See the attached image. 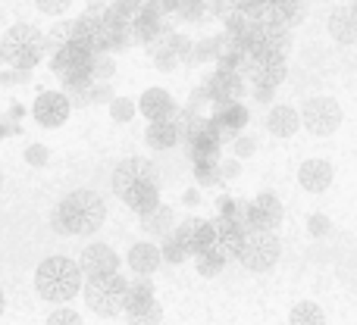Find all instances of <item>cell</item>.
Here are the masks:
<instances>
[{
    "label": "cell",
    "instance_id": "cell-1",
    "mask_svg": "<svg viewBox=\"0 0 357 325\" xmlns=\"http://www.w3.org/2000/svg\"><path fill=\"white\" fill-rule=\"evenodd\" d=\"M107 219V203L98 191L79 188L73 194H66L54 209V228L60 235H94Z\"/></svg>",
    "mask_w": 357,
    "mask_h": 325
},
{
    "label": "cell",
    "instance_id": "cell-2",
    "mask_svg": "<svg viewBox=\"0 0 357 325\" xmlns=\"http://www.w3.org/2000/svg\"><path fill=\"white\" fill-rule=\"evenodd\" d=\"M85 272L69 257H47L35 269V291L50 303H69L79 291H85Z\"/></svg>",
    "mask_w": 357,
    "mask_h": 325
},
{
    "label": "cell",
    "instance_id": "cell-3",
    "mask_svg": "<svg viewBox=\"0 0 357 325\" xmlns=\"http://www.w3.org/2000/svg\"><path fill=\"white\" fill-rule=\"evenodd\" d=\"M0 56L10 69H19V72H31L38 63L47 56V35L35 29L29 22H16L3 31L0 38Z\"/></svg>",
    "mask_w": 357,
    "mask_h": 325
},
{
    "label": "cell",
    "instance_id": "cell-4",
    "mask_svg": "<svg viewBox=\"0 0 357 325\" xmlns=\"http://www.w3.org/2000/svg\"><path fill=\"white\" fill-rule=\"evenodd\" d=\"M129 285L126 282L123 272H116V276H100V278H88L85 282V303L91 313L104 316V319H110V316H119L126 313V301H129Z\"/></svg>",
    "mask_w": 357,
    "mask_h": 325
},
{
    "label": "cell",
    "instance_id": "cell-5",
    "mask_svg": "<svg viewBox=\"0 0 357 325\" xmlns=\"http://www.w3.org/2000/svg\"><path fill=\"white\" fill-rule=\"evenodd\" d=\"M301 122H304V129H307L310 135H317V138L333 135V132L342 125L339 100L326 97V94H320V97H307L301 104Z\"/></svg>",
    "mask_w": 357,
    "mask_h": 325
},
{
    "label": "cell",
    "instance_id": "cell-6",
    "mask_svg": "<svg viewBox=\"0 0 357 325\" xmlns=\"http://www.w3.org/2000/svg\"><path fill=\"white\" fill-rule=\"evenodd\" d=\"M279 253H282V244H279L276 232H251L238 253V263L248 272H266L276 266Z\"/></svg>",
    "mask_w": 357,
    "mask_h": 325
},
{
    "label": "cell",
    "instance_id": "cell-7",
    "mask_svg": "<svg viewBox=\"0 0 357 325\" xmlns=\"http://www.w3.org/2000/svg\"><path fill=\"white\" fill-rule=\"evenodd\" d=\"M148 182H157L160 184V175H157V166L144 157H126L123 163H116L113 169V178H110V188L119 200H126L129 191H135L138 184H148Z\"/></svg>",
    "mask_w": 357,
    "mask_h": 325
},
{
    "label": "cell",
    "instance_id": "cell-8",
    "mask_svg": "<svg viewBox=\"0 0 357 325\" xmlns=\"http://www.w3.org/2000/svg\"><path fill=\"white\" fill-rule=\"evenodd\" d=\"M285 216V207L273 191H260L254 200H248V232H276Z\"/></svg>",
    "mask_w": 357,
    "mask_h": 325
},
{
    "label": "cell",
    "instance_id": "cell-9",
    "mask_svg": "<svg viewBox=\"0 0 357 325\" xmlns=\"http://www.w3.org/2000/svg\"><path fill=\"white\" fill-rule=\"evenodd\" d=\"M178 241L185 244L188 257H201V253L213 251L216 247V222L213 219H197V216H188L185 222H178L176 228Z\"/></svg>",
    "mask_w": 357,
    "mask_h": 325
},
{
    "label": "cell",
    "instance_id": "cell-10",
    "mask_svg": "<svg viewBox=\"0 0 357 325\" xmlns=\"http://www.w3.org/2000/svg\"><path fill=\"white\" fill-rule=\"evenodd\" d=\"M69 110H73V100L66 91H41L31 106V116L41 129H60L69 119Z\"/></svg>",
    "mask_w": 357,
    "mask_h": 325
},
{
    "label": "cell",
    "instance_id": "cell-11",
    "mask_svg": "<svg viewBox=\"0 0 357 325\" xmlns=\"http://www.w3.org/2000/svg\"><path fill=\"white\" fill-rule=\"evenodd\" d=\"M210 97H213V106L220 104H241V97L248 94V79L241 72H210L204 79Z\"/></svg>",
    "mask_w": 357,
    "mask_h": 325
},
{
    "label": "cell",
    "instance_id": "cell-12",
    "mask_svg": "<svg viewBox=\"0 0 357 325\" xmlns=\"http://www.w3.org/2000/svg\"><path fill=\"white\" fill-rule=\"evenodd\" d=\"M119 253L110 244H88L79 257V266L85 278H100V276H116L119 272Z\"/></svg>",
    "mask_w": 357,
    "mask_h": 325
},
{
    "label": "cell",
    "instance_id": "cell-13",
    "mask_svg": "<svg viewBox=\"0 0 357 325\" xmlns=\"http://www.w3.org/2000/svg\"><path fill=\"white\" fill-rule=\"evenodd\" d=\"M182 106H176V100L169 97L167 88H148V91L138 97V113H142L148 122H169L178 116Z\"/></svg>",
    "mask_w": 357,
    "mask_h": 325
},
{
    "label": "cell",
    "instance_id": "cell-14",
    "mask_svg": "<svg viewBox=\"0 0 357 325\" xmlns=\"http://www.w3.org/2000/svg\"><path fill=\"white\" fill-rule=\"evenodd\" d=\"M210 119L220 125L222 144H235L241 138V132H245V125H248V119H251V116H248V106L245 104H220V106H213Z\"/></svg>",
    "mask_w": 357,
    "mask_h": 325
},
{
    "label": "cell",
    "instance_id": "cell-15",
    "mask_svg": "<svg viewBox=\"0 0 357 325\" xmlns=\"http://www.w3.org/2000/svg\"><path fill=\"white\" fill-rule=\"evenodd\" d=\"M213 222H216V251H220L226 260H238L241 247H245V241L251 232H248L241 222L222 219V216H216Z\"/></svg>",
    "mask_w": 357,
    "mask_h": 325
},
{
    "label": "cell",
    "instance_id": "cell-16",
    "mask_svg": "<svg viewBox=\"0 0 357 325\" xmlns=\"http://www.w3.org/2000/svg\"><path fill=\"white\" fill-rule=\"evenodd\" d=\"M285 75H289L285 63L260 60V56H251V63H248V69H245V79L251 81V88H270V91H276V88L282 85Z\"/></svg>",
    "mask_w": 357,
    "mask_h": 325
},
{
    "label": "cell",
    "instance_id": "cell-17",
    "mask_svg": "<svg viewBox=\"0 0 357 325\" xmlns=\"http://www.w3.org/2000/svg\"><path fill=\"white\" fill-rule=\"evenodd\" d=\"M163 263V251L160 244H151V241H138L129 251V269L135 272L138 278H151Z\"/></svg>",
    "mask_w": 357,
    "mask_h": 325
},
{
    "label": "cell",
    "instance_id": "cell-18",
    "mask_svg": "<svg viewBox=\"0 0 357 325\" xmlns=\"http://www.w3.org/2000/svg\"><path fill=\"white\" fill-rule=\"evenodd\" d=\"M333 163L326 160H304L301 169H298V182H301L304 191H310V194H323V191L333 184Z\"/></svg>",
    "mask_w": 357,
    "mask_h": 325
},
{
    "label": "cell",
    "instance_id": "cell-19",
    "mask_svg": "<svg viewBox=\"0 0 357 325\" xmlns=\"http://www.w3.org/2000/svg\"><path fill=\"white\" fill-rule=\"evenodd\" d=\"M301 113L289 104H276L270 113H266V132L273 138H291L298 129H301Z\"/></svg>",
    "mask_w": 357,
    "mask_h": 325
},
{
    "label": "cell",
    "instance_id": "cell-20",
    "mask_svg": "<svg viewBox=\"0 0 357 325\" xmlns=\"http://www.w3.org/2000/svg\"><path fill=\"white\" fill-rule=\"evenodd\" d=\"M167 19L160 16L157 10H151L148 3H144V10L135 16V22H132V31H135V41L138 44H144V47H151V44L157 41V38L167 31Z\"/></svg>",
    "mask_w": 357,
    "mask_h": 325
},
{
    "label": "cell",
    "instance_id": "cell-21",
    "mask_svg": "<svg viewBox=\"0 0 357 325\" xmlns=\"http://www.w3.org/2000/svg\"><path fill=\"white\" fill-rule=\"evenodd\" d=\"M329 35L339 44H357V10L354 3L348 6H335L329 13Z\"/></svg>",
    "mask_w": 357,
    "mask_h": 325
},
{
    "label": "cell",
    "instance_id": "cell-22",
    "mask_svg": "<svg viewBox=\"0 0 357 325\" xmlns=\"http://www.w3.org/2000/svg\"><path fill=\"white\" fill-rule=\"evenodd\" d=\"M126 207L132 209V213H138L144 219V216H151V213H157V209L163 207L160 203V184L157 182H148V184H138L135 191H129L126 194Z\"/></svg>",
    "mask_w": 357,
    "mask_h": 325
},
{
    "label": "cell",
    "instance_id": "cell-23",
    "mask_svg": "<svg viewBox=\"0 0 357 325\" xmlns=\"http://www.w3.org/2000/svg\"><path fill=\"white\" fill-rule=\"evenodd\" d=\"M144 141L157 150H169V148L185 144V135H182V129H178L176 119H169V122H151L148 132H144Z\"/></svg>",
    "mask_w": 357,
    "mask_h": 325
},
{
    "label": "cell",
    "instance_id": "cell-24",
    "mask_svg": "<svg viewBox=\"0 0 357 325\" xmlns=\"http://www.w3.org/2000/svg\"><path fill=\"white\" fill-rule=\"evenodd\" d=\"M138 225H142V232L144 235H151V238H169V235L176 232V213H173V207H167V203H163L160 209H157V213H151V216H144L142 222H138Z\"/></svg>",
    "mask_w": 357,
    "mask_h": 325
},
{
    "label": "cell",
    "instance_id": "cell-25",
    "mask_svg": "<svg viewBox=\"0 0 357 325\" xmlns=\"http://www.w3.org/2000/svg\"><path fill=\"white\" fill-rule=\"evenodd\" d=\"M154 285L148 278H138V282L129 285V301H126V316L129 313H142V310L154 307Z\"/></svg>",
    "mask_w": 357,
    "mask_h": 325
},
{
    "label": "cell",
    "instance_id": "cell-26",
    "mask_svg": "<svg viewBox=\"0 0 357 325\" xmlns=\"http://www.w3.org/2000/svg\"><path fill=\"white\" fill-rule=\"evenodd\" d=\"M216 60H220V38L210 35V38H201V41H195L191 60L185 63V66L197 69V66H207V63H213V66H216Z\"/></svg>",
    "mask_w": 357,
    "mask_h": 325
},
{
    "label": "cell",
    "instance_id": "cell-27",
    "mask_svg": "<svg viewBox=\"0 0 357 325\" xmlns=\"http://www.w3.org/2000/svg\"><path fill=\"white\" fill-rule=\"evenodd\" d=\"M289 325H326V313H323L320 303L301 301V303H295V307H291Z\"/></svg>",
    "mask_w": 357,
    "mask_h": 325
},
{
    "label": "cell",
    "instance_id": "cell-28",
    "mask_svg": "<svg viewBox=\"0 0 357 325\" xmlns=\"http://www.w3.org/2000/svg\"><path fill=\"white\" fill-rule=\"evenodd\" d=\"M73 41H75V22H54L47 31V54L54 56L56 50H63Z\"/></svg>",
    "mask_w": 357,
    "mask_h": 325
},
{
    "label": "cell",
    "instance_id": "cell-29",
    "mask_svg": "<svg viewBox=\"0 0 357 325\" xmlns=\"http://www.w3.org/2000/svg\"><path fill=\"white\" fill-rule=\"evenodd\" d=\"M207 16H210L207 0H182V3H178V13H176L178 22H188V25H201Z\"/></svg>",
    "mask_w": 357,
    "mask_h": 325
},
{
    "label": "cell",
    "instance_id": "cell-30",
    "mask_svg": "<svg viewBox=\"0 0 357 325\" xmlns=\"http://www.w3.org/2000/svg\"><path fill=\"white\" fill-rule=\"evenodd\" d=\"M226 263H229V260L222 257V253L216 251V247H213V251H207V253H201V257L195 260L197 272H201L204 278H213V276H220V272H222V266H226Z\"/></svg>",
    "mask_w": 357,
    "mask_h": 325
},
{
    "label": "cell",
    "instance_id": "cell-31",
    "mask_svg": "<svg viewBox=\"0 0 357 325\" xmlns=\"http://www.w3.org/2000/svg\"><path fill=\"white\" fill-rule=\"evenodd\" d=\"M160 251H163V263H169V266H178V263H185V260H188V251H185V244L178 241L176 232L169 235V238L160 241Z\"/></svg>",
    "mask_w": 357,
    "mask_h": 325
},
{
    "label": "cell",
    "instance_id": "cell-32",
    "mask_svg": "<svg viewBox=\"0 0 357 325\" xmlns=\"http://www.w3.org/2000/svg\"><path fill=\"white\" fill-rule=\"evenodd\" d=\"M138 113V104L132 97H116L110 104V119L113 122H119V125H126V122H132V116Z\"/></svg>",
    "mask_w": 357,
    "mask_h": 325
},
{
    "label": "cell",
    "instance_id": "cell-33",
    "mask_svg": "<svg viewBox=\"0 0 357 325\" xmlns=\"http://www.w3.org/2000/svg\"><path fill=\"white\" fill-rule=\"evenodd\" d=\"M195 182H197V188H213V184L226 182V178H222V163L220 166H195Z\"/></svg>",
    "mask_w": 357,
    "mask_h": 325
},
{
    "label": "cell",
    "instance_id": "cell-34",
    "mask_svg": "<svg viewBox=\"0 0 357 325\" xmlns=\"http://www.w3.org/2000/svg\"><path fill=\"white\" fill-rule=\"evenodd\" d=\"M160 322H163V307H160V303L142 310V313H129V316H126V325H160Z\"/></svg>",
    "mask_w": 357,
    "mask_h": 325
},
{
    "label": "cell",
    "instance_id": "cell-35",
    "mask_svg": "<svg viewBox=\"0 0 357 325\" xmlns=\"http://www.w3.org/2000/svg\"><path fill=\"white\" fill-rule=\"evenodd\" d=\"M113 75H116V60L110 54L94 56V81H110Z\"/></svg>",
    "mask_w": 357,
    "mask_h": 325
},
{
    "label": "cell",
    "instance_id": "cell-36",
    "mask_svg": "<svg viewBox=\"0 0 357 325\" xmlns=\"http://www.w3.org/2000/svg\"><path fill=\"white\" fill-rule=\"evenodd\" d=\"M148 56H151V63L157 66V72H173L178 63H182V60H178V56L173 54V50H167V47H163V50H151Z\"/></svg>",
    "mask_w": 357,
    "mask_h": 325
},
{
    "label": "cell",
    "instance_id": "cell-37",
    "mask_svg": "<svg viewBox=\"0 0 357 325\" xmlns=\"http://www.w3.org/2000/svg\"><path fill=\"white\" fill-rule=\"evenodd\" d=\"M47 325H85V322H82V316L75 313V310L60 307V310H54V313L47 316Z\"/></svg>",
    "mask_w": 357,
    "mask_h": 325
},
{
    "label": "cell",
    "instance_id": "cell-38",
    "mask_svg": "<svg viewBox=\"0 0 357 325\" xmlns=\"http://www.w3.org/2000/svg\"><path fill=\"white\" fill-rule=\"evenodd\" d=\"M144 3H148V0H110L113 10L123 13V16H126V19H132V22H135V16L144 10Z\"/></svg>",
    "mask_w": 357,
    "mask_h": 325
},
{
    "label": "cell",
    "instance_id": "cell-39",
    "mask_svg": "<svg viewBox=\"0 0 357 325\" xmlns=\"http://www.w3.org/2000/svg\"><path fill=\"white\" fill-rule=\"evenodd\" d=\"M25 163L35 166V169H41V166L50 163V150L44 148V144H31V148H25Z\"/></svg>",
    "mask_w": 357,
    "mask_h": 325
},
{
    "label": "cell",
    "instance_id": "cell-40",
    "mask_svg": "<svg viewBox=\"0 0 357 325\" xmlns=\"http://www.w3.org/2000/svg\"><path fill=\"white\" fill-rule=\"evenodd\" d=\"M232 154L238 157V160H248V157H254V154H257V138H254V135H241L238 141L232 144Z\"/></svg>",
    "mask_w": 357,
    "mask_h": 325
},
{
    "label": "cell",
    "instance_id": "cell-41",
    "mask_svg": "<svg viewBox=\"0 0 357 325\" xmlns=\"http://www.w3.org/2000/svg\"><path fill=\"white\" fill-rule=\"evenodd\" d=\"M35 6L44 16H63V13L73 6V0H35Z\"/></svg>",
    "mask_w": 357,
    "mask_h": 325
},
{
    "label": "cell",
    "instance_id": "cell-42",
    "mask_svg": "<svg viewBox=\"0 0 357 325\" xmlns=\"http://www.w3.org/2000/svg\"><path fill=\"white\" fill-rule=\"evenodd\" d=\"M91 100H94V104H113V100H116V94H113L110 81H98V85L91 88Z\"/></svg>",
    "mask_w": 357,
    "mask_h": 325
},
{
    "label": "cell",
    "instance_id": "cell-43",
    "mask_svg": "<svg viewBox=\"0 0 357 325\" xmlns=\"http://www.w3.org/2000/svg\"><path fill=\"white\" fill-rule=\"evenodd\" d=\"M178 3H182V0H148V6H151V10H157L163 19L176 16V13H178Z\"/></svg>",
    "mask_w": 357,
    "mask_h": 325
},
{
    "label": "cell",
    "instance_id": "cell-44",
    "mask_svg": "<svg viewBox=\"0 0 357 325\" xmlns=\"http://www.w3.org/2000/svg\"><path fill=\"white\" fill-rule=\"evenodd\" d=\"M241 175V160L238 157H232V160H222V178L226 182H232V178Z\"/></svg>",
    "mask_w": 357,
    "mask_h": 325
},
{
    "label": "cell",
    "instance_id": "cell-45",
    "mask_svg": "<svg viewBox=\"0 0 357 325\" xmlns=\"http://www.w3.org/2000/svg\"><path fill=\"white\" fill-rule=\"evenodd\" d=\"M264 10H291V6H298L301 0H257Z\"/></svg>",
    "mask_w": 357,
    "mask_h": 325
},
{
    "label": "cell",
    "instance_id": "cell-46",
    "mask_svg": "<svg viewBox=\"0 0 357 325\" xmlns=\"http://www.w3.org/2000/svg\"><path fill=\"white\" fill-rule=\"evenodd\" d=\"M0 81L3 85H16V81H29V72H19V69H10V72L0 75Z\"/></svg>",
    "mask_w": 357,
    "mask_h": 325
},
{
    "label": "cell",
    "instance_id": "cell-47",
    "mask_svg": "<svg viewBox=\"0 0 357 325\" xmlns=\"http://www.w3.org/2000/svg\"><path fill=\"white\" fill-rule=\"evenodd\" d=\"M329 228V222H326V216H320V213H314L310 216V232L314 235H323Z\"/></svg>",
    "mask_w": 357,
    "mask_h": 325
},
{
    "label": "cell",
    "instance_id": "cell-48",
    "mask_svg": "<svg viewBox=\"0 0 357 325\" xmlns=\"http://www.w3.org/2000/svg\"><path fill=\"white\" fill-rule=\"evenodd\" d=\"M251 91H254L257 104H273V94H276V91H270V88H251Z\"/></svg>",
    "mask_w": 357,
    "mask_h": 325
},
{
    "label": "cell",
    "instance_id": "cell-49",
    "mask_svg": "<svg viewBox=\"0 0 357 325\" xmlns=\"http://www.w3.org/2000/svg\"><path fill=\"white\" fill-rule=\"evenodd\" d=\"M182 203H185V207H197V203H201V191H197V188H188V191L182 194Z\"/></svg>",
    "mask_w": 357,
    "mask_h": 325
},
{
    "label": "cell",
    "instance_id": "cell-50",
    "mask_svg": "<svg viewBox=\"0 0 357 325\" xmlns=\"http://www.w3.org/2000/svg\"><path fill=\"white\" fill-rule=\"evenodd\" d=\"M85 3H88V10H107L110 0H85Z\"/></svg>",
    "mask_w": 357,
    "mask_h": 325
},
{
    "label": "cell",
    "instance_id": "cell-51",
    "mask_svg": "<svg viewBox=\"0 0 357 325\" xmlns=\"http://www.w3.org/2000/svg\"><path fill=\"white\" fill-rule=\"evenodd\" d=\"M354 10H357V0H354Z\"/></svg>",
    "mask_w": 357,
    "mask_h": 325
}]
</instances>
